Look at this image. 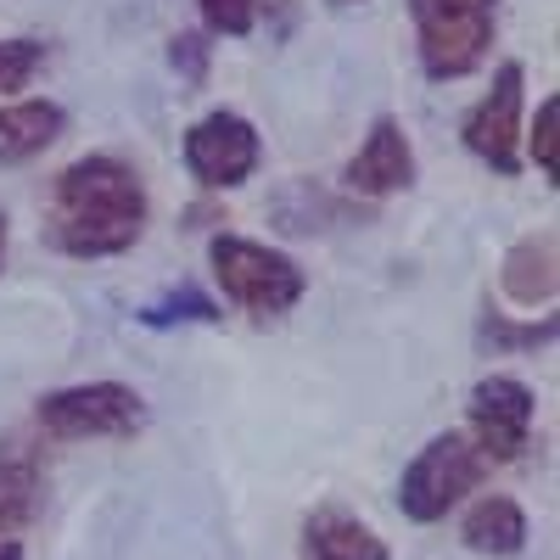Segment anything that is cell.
Returning <instances> with one entry per match:
<instances>
[{
    "label": "cell",
    "instance_id": "cell-11",
    "mask_svg": "<svg viewBox=\"0 0 560 560\" xmlns=\"http://www.w3.org/2000/svg\"><path fill=\"white\" fill-rule=\"evenodd\" d=\"M298 555L303 560H393L387 538L370 522L348 516L342 504H319L314 516L303 522V549Z\"/></svg>",
    "mask_w": 560,
    "mask_h": 560
},
{
    "label": "cell",
    "instance_id": "cell-3",
    "mask_svg": "<svg viewBox=\"0 0 560 560\" xmlns=\"http://www.w3.org/2000/svg\"><path fill=\"white\" fill-rule=\"evenodd\" d=\"M208 258H213V280L224 287V298L247 308L253 319H280L308 292V275L298 269V258L275 253L264 242H247V236H230V230L208 242Z\"/></svg>",
    "mask_w": 560,
    "mask_h": 560
},
{
    "label": "cell",
    "instance_id": "cell-7",
    "mask_svg": "<svg viewBox=\"0 0 560 560\" xmlns=\"http://www.w3.org/2000/svg\"><path fill=\"white\" fill-rule=\"evenodd\" d=\"M533 415H538V398L527 382L516 376H482L471 387V404H465V420H471V443L477 454L493 465H510L533 448Z\"/></svg>",
    "mask_w": 560,
    "mask_h": 560
},
{
    "label": "cell",
    "instance_id": "cell-9",
    "mask_svg": "<svg viewBox=\"0 0 560 560\" xmlns=\"http://www.w3.org/2000/svg\"><path fill=\"white\" fill-rule=\"evenodd\" d=\"M342 179H348L353 197H393V191H409V185H415V147H409L404 124L387 118V113L370 124L364 147L348 158Z\"/></svg>",
    "mask_w": 560,
    "mask_h": 560
},
{
    "label": "cell",
    "instance_id": "cell-23",
    "mask_svg": "<svg viewBox=\"0 0 560 560\" xmlns=\"http://www.w3.org/2000/svg\"><path fill=\"white\" fill-rule=\"evenodd\" d=\"M331 7H359V0H331Z\"/></svg>",
    "mask_w": 560,
    "mask_h": 560
},
{
    "label": "cell",
    "instance_id": "cell-4",
    "mask_svg": "<svg viewBox=\"0 0 560 560\" xmlns=\"http://www.w3.org/2000/svg\"><path fill=\"white\" fill-rule=\"evenodd\" d=\"M482 477H488V459L477 454V443L465 432H438L427 448L404 465L398 510L409 522H443L465 493H477Z\"/></svg>",
    "mask_w": 560,
    "mask_h": 560
},
{
    "label": "cell",
    "instance_id": "cell-17",
    "mask_svg": "<svg viewBox=\"0 0 560 560\" xmlns=\"http://www.w3.org/2000/svg\"><path fill=\"white\" fill-rule=\"evenodd\" d=\"M45 68V39H0V96L23 90Z\"/></svg>",
    "mask_w": 560,
    "mask_h": 560
},
{
    "label": "cell",
    "instance_id": "cell-6",
    "mask_svg": "<svg viewBox=\"0 0 560 560\" xmlns=\"http://www.w3.org/2000/svg\"><path fill=\"white\" fill-rule=\"evenodd\" d=\"M258 163H264V140L242 113L219 107V113H208L185 129V168H191L208 191H236V185H247L258 174Z\"/></svg>",
    "mask_w": 560,
    "mask_h": 560
},
{
    "label": "cell",
    "instance_id": "cell-1",
    "mask_svg": "<svg viewBox=\"0 0 560 560\" xmlns=\"http://www.w3.org/2000/svg\"><path fill=\"white\" fill-rule=\"evenodd\" d=\"M147 185L140 174L113 158L90 152L51 179V208H45V242L68 258H118L147 230Z\"/></svg>",
    "mask_w": 560,
    "mask_h": 560
},
{
    "label": "cell",
    "instance_id": "cell-15",
    "mask_svg": "<svg viewBox=\"0 0 560 560\" xmlns=\"http://www.w3.org/2000/svg\"><path fill=\"white\" fill-rule=\"evenodd\" d=\"M135 319L147 325V331H174V325H219L224 308H219L202 287H191V280H185V287L152 298L147 308H135Z\"/></svg>",
    "mask_w": 560,
    "mask_h": 560
},
{
    "label": "cell",
    "instance_id": "cell-13",
    "mask_svg": "<svg viewBox=\"0 0 560 560\" xmlns=\"http://www.w3.org/2000/svg\"><path fill=\"white\" fill-rule=\"evenodd\" d=\"M62 129H68V113L57 102H12V107H0V168L28 163L45 147H57Z\"/></svg>",
    "mask_w": 560,
    "mask_h": 560
},
{
    "label": "cell",
    "instance_id": "cell-19",
    "mask_svg": "<svg viewBox=\"0 0 560 560\" xmlns=\"http://www.w3.org/2000/svg\"><path fill=\"white\" fill-rule=\"evenodd\" d=\"M197 12H202V23H208L213 34L242 39V34H253V23H258V0H197Z\"/></svg>",
    "mask_w": 560,
    "mask_h": 560
},
{
    "label": "cell",
    "instance_id": "cell-22",
    "mask_svg": "<svg viewBox=\"0 0 560 560\" xmlns=\"http://www.w3.org/2000/svg\"><path fill=\"white\" fill-rule=\"evenodd\" d=\"M0 258H7V219H0Z\"/></svg>",
    "mask_w": 560,
    "mask_h": 560
},
{
    "label": "cell",
    "instance_id": "cell-20",
    "mask_svg": "<svg viewBox=\"0 0 560 560\" xmlns=\"http://www.w3.org/2000/svg\"><path fill=\"white\" fill-rule=\"evenodd\" d=\"M208 51H213V45L202 34H174L168 39V62H174V73L185 84H202L208 79Z\"/></svg>",
    "mask_w": 560,
    "mask_h": 560
},
{
    "label": "cell",
    "instance_id": "cell-14",
    "mask_svg": "<svg viewBox=\"0 0 560 560\" xmlns=\"http://www.w3.org/2000/svg\"><path fill=\"white\" fill-rule=\"evenodd\" d=\"M39 499H45L39 465L34 459H0V538L23 533L39 516Z\"/></svg>",
    "mask_w": 560,
    "mask_h": 560
},
{
    "label": "cell",
    "instance_id": "cell-21",
    "mask_svg": "<svg viewBox=\"0 0 560 560\" xmlns=\"http://www.w3.org/2000/svg\"><path fill=\"white\" fill-rule=\"evenodd\" d=\"M0 560H23V544L18 538H0Z\"/></svg>",
    "mask_w": 560,
    "mask_h": 560
},
{
    "label": "cell",
    "instance_id": "cell-8",
    "mask_svg": "<svg viewBox=\"0 0 560 560\" xmlns=\"http://www.w3.org/2000/svg\"><path fill=\"white\" fill-rule=\"evenodd\" d=\"M522 84H527L522 62H499L493 90L459 118V140L493 174H516L522 168Z\"/></svg>",
    "mask_w": 560,
    "mask_h": 560
},
{
    "label": "cell",
    "instance_id": "cell-18",
    "mask_svg": "<svg viewBox=\"0 0 560 560\" xmlns=\"http://www.w3.org/2000/svg\"><path fill=\"white\" fill-rule=\"evenodd\" d=\"M555 124H560V96H544L538 102V118H533V135H527V147H533V163L538 174L555 185L560 179V158H555Z\"/></svg>",
    "mask_w": 560,
    "mask_h": 560
},
{
    "label": "cell",
    "instance_id": "cell-16",
    "mask_svg": "<svg viewBox=\"0 0 560 560\" xmlns=\"http://www.w3.org/2000/svg\"><path fill=\"white\" fill-rule=\"evenodd\" d=\"M555 314H544V319H533V325H516V319H504V314H482V325H477V337L493 348V353H533V348H549L555 342Z\"/></svg>",
    "mask_w": 560,
    "mask_h": 560
},
{
    "label": "cell",
    "instance_id": "cell-12",
    "mask_svg": "<svg viewBox=\"0 0 560 560\" xmlns=\"http://www.w3.org/2000/svg\"><path fill=\"white\" fill-rule=\"evenodd\" d=\"M459 538H465V549H477V555L510 560V555H522L527 538H533L527 533V510L510 499V493H482L471 510H465Z\"/></svg>",
    "mask_w": 560,
    "mask_h": 560
},
{
    "label": "cell",
    "instance_id": "cell-10",
    "mask_svg": "<svg viewBox=\"0 0 560 560\" xmlns=\"http://www.w3.org/2000/svg\"><path fill=\"white\" fill-rule=\"evenodd\" d=\"M499 287L516 308H538V303H555V287H560V242L555 230H533L516 247L504 253L499 264Z\"/></svg>",
    "mask_w": 560,
    "mask_h": 560
},
{
    "label": "cell",
    "instance_id": "cell-5",
    "mask_svg": "<svg viewBox=\"0 0 560 560\" xmlns=\"http://www.w3.org/2000/svg\"><path fill=\"white\" fill-rule=\"evenodd\" d=\"M34 420L62 443H84V438H135L147 427V398L124 382H79V387H57L34 404Z\"/></svg>",
    "mask_w": 560,
    "mask_h": 560
},
{
    "label": "cell",
    "instance_id": "cell-2",
    "mask_svg": "<svg viewBox=\"0 0 560 560\" xmlns=\"http://www.w3.org/2000/svg\"><path fill=\"white\" fill-rule=\"evenodd\" d=\"M415 51L427 79H465L493 51L499 0H409Z\"/></svg>",
    "mask_w": 560,
    "mask_h": 560
}]
</instances>
